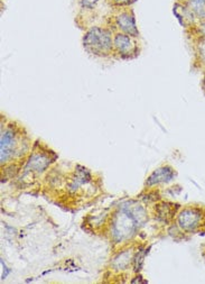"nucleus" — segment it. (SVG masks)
Wrapping results in <instances>:
<instances>
[{"label":"nucleus","instance_id":"obj_9","mask_svg":"<svg viewBox=\"0 0 205 284\" xmlns=\"http://www.w3.org/2000/svg\"><path fill=\"white\" fill-rule=\"evenodd\" d=\"M185 4L195 15L198 22L205 20V0H178Z\"/></svg>","mask_w":205,"mask_h":284},{"label":"nucleus","instance_id":"obj_2","mask_svg":"<svg viewBox=\"0 0 205 284\" xmlns=\"http://www.w3.org/2000/svg\"><path fill=\"white\" fill-rule=\"evenodd\" d=\"M145 219V211L141 207H124L112 223V234L114 238L122 240L133 235L138 224Z\"/></svg>","mask_w":205,"mask_h":284},{"label":"nucleus","instance_id":"obj_5","mask_svg":"<svg viewBox=\"0 0 205 284\" xmlns=\"http://www.w3.org/2000/svg\"><path fill=\"white\" fill-rule=\"evenodd\" d=\"M202 211L197 208H186L184 209L180 217H178V224L181 228L186 231H194L201 226Z\"/></svg>","mask_w":205,"mask_h":284},{"label":"nucleus","instance_id":"obj_14","mask_svg":"<svg viewBox=\"0 0 205 284\" xmlns=\"http://www.w3.org/2000/svg\"><path fill=\"white\" fill-rule=\"evenodd\" d=\"M198 34V37H205V20L198 22L195 27L193 28Z\"/></svg>","mask_w":205,"mask_h":284},{"label":"nucleus","instance_id":"obj_11","mask_svg":"<svg viewBox=\"0 0 205 284\" xmlns=\"http://www.w3.org/2000/svg\"><path fill=\"white\" fill-rule=\"evenodd\" d=\"M49 163H50V159L45 157L44 155L35 154L29 158L27 169L31 170V172H42L44 169L47 168Z\"/></svg>","mask_w":205,"mask_h":284},{"label":"nucleus","instance_id":"obj_6","mask_svg":"<svg viewBox=\"0 0 205 284\" xmlns=\"http://www.w3.org/2000/svg\"><path fill=\"white\" fill-rule=\"evenodd\" d=\"M173 14L175 15L178 23L185 28H194L198 20L192 10L182 2H176L173 6Z\"/></svg>","mask_w":205,"mask_h":284},{"label":"nucleus","instance_id":"obj_15","mask_svg":"<svg viewBox=\"0 0 205 284\" xmlns=\"http://www.w3.org/2000/svg\"><path fill=\"white\" fill-rule=\"evenodd\" d=\"M203 90H204V92H205V75H204V77H203Z\"/></svg>","mask_w":205,"mask_h":284},{"label":"nucleus","instance_id":"obj_7","mask_svg":"<svg viewBox=\"0 0 205 284\" xmlns=\"http://www.w3.org/2000/svg\"><path fill=\"white\" fill-rule=\"evenodd\" d=\"M18 146L17 131L14 127H9L3 132L2 135V162H6L10 155H13Z\"/></svg>","mask_w":205,"mask_h":284},{"label":"nucleus","instance_id":"obj_10","mask_svg":"<svg viewBox=\"0 0 205 284\" xmlns=\"http://www.w3.org/2000/svg\"><path fill=\"white\" fill-rule=\"evenodd\" d=\"M173 175H174V172L173 170L170 168H162L157 170L154 173L150 175V178L148 179V184H157L160 182H167V181H171Z\"/></svg>","mask_w":205,"mask_h":284},{"label":"nucleus","instance_id":"obj_4","mask_svg":"<svg viewBox=\"0 0 205 284\" xmlns=\"http://www.w3.org/2000/svg\"><path fill=\"white\" fill-rule=\"evenodd\" d=\"M113 53L124 59L135 58L138 54L137 37L125 33L115 32L113 35Z\"/></svg>","mask_w":205,"mask_h":284},{"label":"nucleus","instance_id":"obj_1","mask_svg":"<svg viewBox=\"0 0 205 284\" xmlns=\"http://www.w3.org/2000/svg\"><path fill=\"white\" fill-rule=\"evenodd\" d=\"M113 30L109 27L91 26L83 35V48L96 56H109L113 53Z\"/></svg>","mask_w":205,"mask_h":284},{"label":"nucleus","instance_id":"obj_8","mask_svg":"<svg viewBox=\"0 0 205 284\" xmlns=\"http://www.w3.org/2000/svg\"><path fill=\"white\" fill-rule=\"evenodd\" d=\"M102 0H77V19L83 17L86 18H94L96 13L98 12L99 5L101 4Z\"/></svg>","mask_w":205,"mask_h":284},{"label":"nucleus","instance_id":"obj_13","mask_svg":"<svg viewBox=\"0 0 205 284\" xmlns=\"http://www.w3.org/2000/svg\"><path fill=\"white\" fill-rule=\"evenodd\" d=\"M196 53L201 64L205 65V37H198L196 43Z\"/></svg>","mask_w":205,"mask_h":284},{"label":"nucleus","instance_id":"obj_3","mask_svg":"<svg viewBox=\"0 0 205 284\" xmlns=\"http://www.w3.org/2000/svg\"><path fill=\"white\" fill-rule=\"evenodd\" d=\"M107 20L110 26L109 28H111L112 30L128 34L130 36H134V37H139V30L138 27H137L136 17L131 7L112 9V12Z\"/></svg>","mask_w":205,"mask_h":284},{"label":"nucleus","instance_id":"obj_12","mask_svg":"<svg viewBox=\"0 0 205 284\" xmlns=\"http://www.w3.org/2000/svg\"><path fill=\"white\" fill-rule=\"evenodd\" d=\"M108 6L111 9H122L130 8L135 5L138 0H106Z\"/></svg>","mask_w":205,"mask_h":284}]
</instances>
